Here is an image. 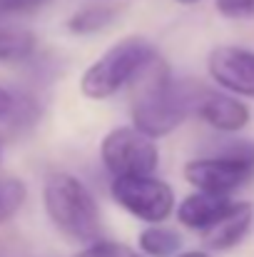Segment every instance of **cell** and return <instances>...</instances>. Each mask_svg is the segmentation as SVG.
I'll use <instances>...</instances> for the list:
<instances>
[{
    "mask_svg": "<svg viewBox=\"0 0 254 257\" xmlns=\"http://www.w3.org/2000/svg\"><path fill=\"white\" fill-rule=\"evenodd\" d=\"M254 222V205L252 202H234L232 210L212 225L207 232H202V240L209 250H232L239 245Z\"/></svg>",
    "mask_w": 254,
    "mask_h": 257,
    "instance_id": "cell-10",
    "label": "cell"
},
{
    "mask_svg": "<svg viewBox=\"0 0 254 257\" xmlns=\"http://www.w3.org/2000/svg\"><path fill=\"white\" fill-rule=\"evenodd\" d=\"M209 78L232 95L254 97V50L219 45L207 58Z\"/></svg>",
    "mask_w": 254,
    "mask_h": 257,
    "instance_id": "cell-7",
    "label": "cell"
},
{
    "mask_svg": "<svg viewBox=\"0 0 254 257\" xmlns=\"http://www.w3.org/2000/svg\"><path fill=\"white\" fill-rule=\"evenodd\" d=\"M137 245H140V250H142L145 255H150V257H172L179 250L182 240H179V235H177L174 230H169V227L150 225V227H145V230L140 232Z\"/></svg>",
    "mask_w": 254,
    "mask_h": 257,
    "instance_id": "cell-13",
    "label": "cell"
},
{
    "mask_svg": "<svg viewBox=\"0 0 254 257\" xmlns=\"http://www.w3.org/2000/svg\"><path fill=\"white\" fill-rule=\"evenodd\" d=\"M73 257H140L132 247L122 245V242H112V240H100L87 245L85 250H80L78 255Z\"/></svg>",
    "mask_w": 254,
    "mask_h": 257,
    "instance_id": "cell-15",
    "label": "cell"
},
{
    "mask_svg": "<svg viewBox=\"0 0 254 257\" xmlns=\"http://www.w3.org/2000/svg\"><path fill=\"white\" fill-rule=\"evenodd\" d=\"M0 3H3V0H0Z\"/></svg>",
    "mask_w": 254,
    "mask_h": 257,
    "instance_id": "cell-20",
    "label": "cell"
},
{
    "mask_svg": "<svg viewBox=\"0 0 254 257\" xmlns=\"http://www.w3.org/2000/svg\"><path fill=\"white\" fill-rule=\"evenodd\" d=\"M100 160L105 170L115 177H142L155 175L160 165V150L155 138L132 127H115L102 138Z\"/></svg>",
    "mask_w": 254,
    "mask_h": 257,
    "instance_id": "cell-5",
    "label": "cell"
},
{
    "mask_svg": "<svg viewBox=\"0 0 254 257\" xmlns=\"http://www.w3.org/2000/svg\"><path fill=\"white\" fill-rule=\"evenodd\" d=\"M25 202V185L15 177L0 180V222L10 220Z\"/></svg>",
    "mask_w": 254,
    "mask_h": 257,
    "instance_id": "cell-14",
    "label": "cell"
},
{
    "mask_svg": "<svg viewBox=\"0 0 254 257\" xmlns=\"http://www.w3.org/2000/svg\"><path fill=\"white\" fill-rule=\"evenodd\" d=\"M110 192L120 207L142 222L160 225L174 212V192L165 180L155 175L142 177H115Z\"/></svg>",
    "mask_w": 254,
    "mask_h": 257,
    "instance_id": "cell-6",
    "label": "cell"
},
{
    "mask_svg": "<svg viewBox=\"0 0 254 257\" xmlns=\"http://www.w3.org/2000/svg\"><path fill=\"white\" fill-rule=\"evenodd\" d=\"M132 85V122L150 138L169 135L187 120L189 112H194L199 85L174 80L167 63L160 58Z\"/></svg>",
    "mask_w": 254,
    "mask_h": 257,
    "instance_id": "cell-1",
    "label": "cell"
},
{
    "mask_svg": "<svg viewBox=\"0 0 254 257\" xmlns=\"http://www.w3.org/2000/svg\"><path fill=\"white\" fill-rule=\"evenodd\" d=\"M157 48L145 38H125L105 50L80 78V90L90 100H107L125 85L135 83L155 60Z\"/></svg>",
    "mask_w": 254,
    "mask_h": 257,
    "instance_id": "cell-3",
    "label": "cell"
},
{
    "mask_svg": "<svg viewBox=\"0 0 254 257\" xmlns=\"http://www.w3.org/2000/svg\"><path fill=\"white\" fill-rule=\"evenodd\" d=\"M194 112L199 120H204L219 133H239L249 122V107L244 102H239L234 95L217 92L209 87H199Z\"/></svg>",
    "mask_w": 254,
    "mask_h": 257,
    "instance_id": "cell-8",
    "label": "cell"
},
{
    "mask_svg": "<svg viewBox=\"0 0 254 257\" xmlns=\"http://www.w3.org/2000/svg\"><path fill=\"white\" fill-rule=\"evenodd\" d=\"M214 8L227 20H249V18H254V0H214Z\"/></svg>",
    "mask_w": 254,
    "mask_h": 257,
    "instance_id": "cell-16",
    "label": "cell"
},
{
    "mask_svg": "<svg viewBox=\"0 0 254 257\" xmlns=\"http://www.w3.org/2000/svg\"><path fill=\"white\" fill-rule=\"evenodd\" d=\"M43 205L50 222L70 240L92 245L102 240L100 207L92 192L70 172H53L43 185Z\"/></svg>",
    "mask_w": 254,
    "mask_h": 257,
    "instance_id": "cell-2",
    "label": "cell"
},
{
    "mask_svg": "<svg viewBox=\"0 0 254 257\" xmlns=\"http://www.w3.org/2000/svg\"><path fill=\"white\" fill-rule=\"evenodd\" d=\"M13 110H15V97H13V92H8L5 87H0V120L8 117Z\"/></svg>",
    "mask_w": 254,
    "mask_h": 257,
    "instance_id": "cell-17",
    "label": "cell"
},
{
    "mask_svg": "<svg viewBox=\"0 0 254 257\" xmlns=\"http://www.w3.org/2000/svg\"><path fill=\"white\" fill-rule=\"evenodd\" d=\"M184 180L199 192L229 197L234 190L254 180V143L237 140L219 155L189 160L184 165Z\"/></svg>",
    "mask_w": 254,
    "mask_h": 257,
    "instance_id": "cell-4",
    "label": "cell"
},
{
    "mask_svg": "<svg viewBox=\"0 0 254 257\" xmlns=\"http://www.w3.org/2000/svg\"><path fill=\"white\" fill-rule=\"evenodd\" d=\"M177 257H209L207 252H197V250H192V252H182V255H177Z\"/></svg>",
    "mask_w": 254,
    "mask_h": 257,
    "instance_id": "cell-18",
    "label": "cell"
},
{
    "mask_svg": "<svg viewBox=\"0 0 254 257\" xmlns=\"http://www.w3.org/2000/svg\"><path fill=\"white\" fill-rule=\"evenodd\" d=\"M120 15V10L115 5L107 3H95V5H85L78 13L70 15L68 20V30L75 35H95L105 28H110L115 23V18Z\"/></svg>",
    "mask_w": 254,
    "mask_h": 257,
    "instance_id": "cell-11",
    "label": "cell"
},
{
    "mask_svg": "<svg viewBox=\"0 0 254 257\" xmlns=\"http://www.w3.org/2000/svg\"><path fill=\"white\" fill-rule=\"evenodd\" d=\"M237 200L227 195H212V192H192L177 205V220L197 232H207L212 225H217L234 205Z\"/></svg>",
    "mask_w": 254,
    "mask_h": 257,
    "instance_id": "cell-9",
    "label": "cell"
},
{
    "mask_svg": "<svg viewBox=\"0 0 254 257\" xmlns=\"http://www.w3.org/2000/svg\"><path fill=\"white\" fill-rule=\"evenodd\" d=\"M179 5H197V3H202V0H177Z\"/></svg>",
    "mask_w": 254,
    "mask_h": 257,
    "instance_id": "cell-19",
    "label": "cell"
},
{
    "mask_svg": "<svg viewBox=\"0 0 254 257\" xmlns=\"http://www.w3.org/2000/svg\"><path fill=\"white\" fill-rule=\"evenodd\" d=\"M38 38L28 28H0V63H23L35 53Z\"/></svg>",
    "mask_w": 254,
    "mask_h": 257,
    "instance_id": "cell-12",
    "label": "cell"
}]
</instances>
